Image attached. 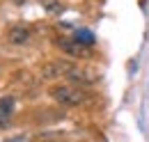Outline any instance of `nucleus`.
Listing matches in <instances>:
<instances>
[{
    "label": "nucleus",
    "instance_id": "obj_1",
    "mask_svg": "<svg viewBox=\"0 0 149 142\" xmlns=\"http://www.w3.org/2000/svg\"><path fill=\"white\" fill-rule=\"evenodd\" d=\"M51 96L55 99L60 106H80L85 101V92L78 85H69V83H62V85H55L51 87Z\"/></svg>",
    "mask_w": 149,
    "mask_h": 142
},
{
    "label": "nucleus",
    "instance_id": "obj_2",
    "mask_svg": "<svg viewBox=\"0 0 149 142\" xmlns=\"http://www.w3.org/2000/svg\"><path fill=\"white\" fill-rule=\"evenodd\" d=\"M67 78H69L71 83H80V85H92V83L99 80V76H96L92 69H80V67H76V64L69 67Z\"/></svg>",
    "mask_w": 149,
    "mask_h": 142
},
{
    "label": "nucleus",
    "instance_id": "obj_3",
    "mask_svg": "<svg viewBox=\"0 0 149 142\" xmlns=\"http://www.w3.org/2000/svg\"><path fill=\"white\" fill-rule=\"evenodd\" d=\"M57 46L64 51L67 55H71V57H87V46L85 44H80V41H76L74 37H64V39H57Z\"/></svg>",
    "mask_w": 149,
    "mask_h": 142
},
{
    "label": "nucleus",
    "instance_id": "obj_4",
    "mask_svg": "<svg viewBox=\"0 0 149 142\" xmlns=\"http://www.w3.org/2000/svg\"><path fill=\"white\" fill-rule=\"evenodd\" d=\"M30 37H32V30L25 28V25H12V28L7 30V41L14 44V46H23V44H28Z\"/></svg>",
    "mask_w": 149,
    "mask_h": 142
},
{
    "label": "nucleus",
    "instance_id": "obj_5",
    "mask_svg": "<svg viewBox=\"0 0 149 142\" xmlns=\"http://www.w3.org/2000/svg\"><path fill=\"white\" fill-rule=\"evenodd\" d=\"M14 117V99L12 96H0V128L9 126Z\"/></svg>",
    "mask_w": 149,
    "mask_h": 142
},
{
    "label": "nucleus",
    "instance_id": "obj_6",
    "mask_svg": "<svg viewBox=\"0 0 149 142\" xmlns=\"http://www.w3.org/2000/svg\"><path fill=\"white\" fill-rule=\"evenodd\" d=\"M69 62H48L44 69H41V76L44 78H55V76H67L69 71Z\"/></svg>",
    "mask_w": 149,
    "mask_h": 142
},
{
    "label": "nucleus",
    "instance_id": "obj_7",
    "mask_svg": "<svg viewBox=\"0 0 149 142\" xmlns=\"http://www.w3.org/2000/svg\"><path fill=\"white\" fill-rule=\"evenodd\" d=\"M74 39L76 41H80V44H85V46H92L94 41V35L90 32V30H76V35H74Z\"/></svg>",
    "mask_w": 149,
    "mask_h": 142
},
{
    "label": "nucleus",
    "instance_id": "obj_8",
    "mask_svg": "<svg viewBox=\"0 0 149 142\" xmlns=\"http://www.w3.org/2000/svg\"><path fill=\"white\" fill-rule=\"evenodd\" d=\"M41 5H44L48 12H60V9H62V5H60L57 0H41Z\"/></svg>",
    "mask_w": 149,
    "mask_h": 142
},
{
    "label": "nucleus",
    "instance_id": "obj_9",
    "mask_svg": "<svg viewBox=\"0 0 149 142\" xmlns=\"http://www.w3.org/2000/svg\"><path fill=\"white\" fill-rule=\"evenodd\" d=\"M14 2H16V5H23V2H25V0H14Z\"/></svg>",
    "mask_w": 149,
    "mask_h": 142
},
{
    "label": "nucleus",
    "instance_id": "obj_10",
    "mask_svg": "<svg viewBox=\"0 0 149 142\" xmlns=\"http://www.w3.org/2000/svg\"><path fill=\"white\" fill-rule=\"evenodd\" d=\"M55 142H57V140H55Z\"/></svg>",
    "mask_w": 149,
    "mask_h": 142
}]
</instances>
